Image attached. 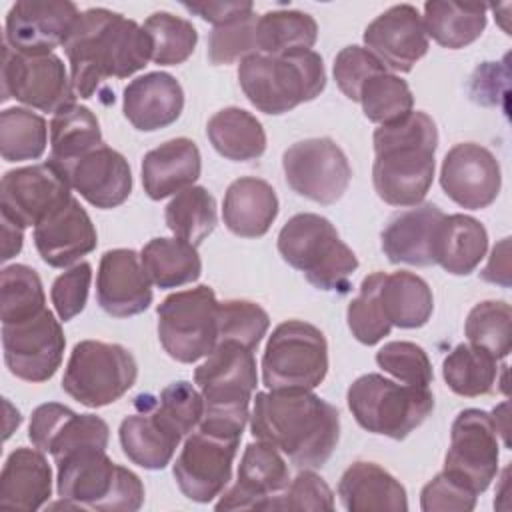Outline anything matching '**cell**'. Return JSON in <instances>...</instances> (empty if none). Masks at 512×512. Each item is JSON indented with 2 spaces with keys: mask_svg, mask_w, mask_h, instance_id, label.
Returning a JSON list of instances; mask_svg holds the SVG:
<instances>
[{
  "mask_svg": "<svg viewBox=\"0 0 512 512\" xmlns=\"http://www.w3.org/2000/svg\"><path fill=\"white\" fill-rule=\"evenodd\" d=\"M444 212L436 204H418L390 218L382 230V250L392 264H436V242Z\"/></svg>",
  "mask_w": 512,
  "mask_h": 512,
  "instance_id": "cell-27",
  "label": "cell"
},
{
  "mask_svg": "<svg viewBox=\"0 0 512 512\" xmlns=\"http://www.w3.org/2000/svg\"><path fill=\"white\" fill-rule=\"evenodd\" d=\"M2 256L0 260L6 262L12 256H16L22 250V240H24V228L10 222L8 218H2Z\"/></svg>",
  "mask_w": 512,
  "mask_h": 512,
  "instance_id": "cell-58",
  "label": "cell"
},
{
  "mask_svg": "<svg viewBox=\"0 0 512 512\" xmlns=\"http://www.w3.org/2000/svg\"><path fill=\"white\" fill-rule=\"evenodd\" d=\"M144 30L152 40V60L160 66L186 62L198 42V32L186 18L170 12H154L146 18Z\"/></svg>",
  "mask_w": 512,
  "mask_h": 512,
  "instance_id": "cell-46",
  "label": "cell"
},
{
  "mask_svg": "<svg viewBox=\"0 0 512 512\" xmlns=\"http://www.w3.org/2000/svg\"><path fill=\"white\" fill-rule=\"evenodd\" d=\"M164 220L176 238L198 246L214 232L218 224L216 200L204 186H190L168 202Z\"/></svg>",
  "mask_w": 512,
  "mask_h": 512,
  "instance_id": "cell-41",
  "label": "cell"
},
{
  "mask_svg": "<svg viewBox=\"0 0 512 512\" xmlns=\"http://www.w3.org/2000/svg\"><path fill=\"white\" fill-rule=\"evenodd\" d=\"M366 48L392 72H410L428 52L422 16L412 4H396L364 30Z\"/></svg>",
  "mask_w": 512,
  "mask_h": 512,
  "instance_id": "cell-22",
  "label": "cell"
},
{
  "mask_svg": "<svg viewBox=\"0 0 512 512\" xmlns=\"http://www.w3.org/2000/svg\"><path fill=\"white\" fill-rule=\"evenodd\" d=\"M376 364L402 384L428 388V384L434 380L428 354L424 352L422 346L414 342L396 340L384 344L376 352Z\"/></svg>",
  "mask_w": 512,
  "mask_h": 512,
  "instance_id": "cell-49",
  "label": "cell"
},
{
  "mask_svg": "<svg viewBox=\"0 0 512 512\" xmlns=\"http://www.w3.org/2000/svg\"><path fill=\"white\" fill-rule=\"evenodd\" d=\"M250 430L292 464L320 468L338 444L340 412L310 390H268L254 396Z\"/></svg>",
  "mask_w": 512,
  "mask_h": 512,
  "instance_id": "cell-2",
  "label": "cell"
},
{
  "mask_svg": "<svg viewBox=\"0 0 512 512\" xmlns=\"http://www.w3.org/2000/svg\"><path fill=\"white\" fill-rule=\"evenodd\" d=\"M488 250L484 224L466 214L444 216L436 242V264L448 274L468 276L476 270Z\"/></svg>",
  "mask_w": 512,
  "mask_h": 512,
  "instance_id": "cell-33",
  "label": "cell"
},
{
  "mask_svg": "<svg viewBox=\"0 0 512 512\" xmlns=\"http://www.w3.org/2000/svg\"><path fill=\"white\" fill-rule=\"evenodd\" d=\"M136 412L120 424L118 436L124 456L146 470H162L170 464L184 438L158 410V398L140 394L134 398Z\"/></svg>",
  "mask_w": 512,
  "mask_h": 512,
  "instance_id": "cell-23",
  "label": "cell"
},
{
  "mask_svg": "<svg viewBox=\"0 0 512 512\" xmlns=\"http://www.w3.org/2000/svg\"><path fill=\"white\" fill-rule=\"evenodd\" d=\"M58 170L66 176L70 188L100 210H110L124 204L132 192V172L128 160L106 144L86 152Z\"/></svg>",
  "mask_w": 512,
  "mask_h": 512,
  "instance_id": "cell-24",
  "label": "cell"
},
{
  "mask_svg": "<svg viewBox=\"0 0 512 512\" xmlns=\"http://www.w3.org/2000/svg\"><path fill=\"white\" fill-rule=\"evenodd\" d=\"M280 256L324 292H348L358 258L334 224L312 212L294 214L278 234Z\"/></svg>",
  "mask_w": 512,
  "mask_h": 512,
  "instance_id": "cell-7",
  "label": "cell"
},
{
  "mask_svg": "<svg viewBox=\"0 0 512 512\" xmlns=\"http://www.w3.org/2000/svg\"><path fill=\"white\" fill-rule=\"evenodd\" d=\"M46 308V296L38 272L26 264L4 266L0 272L2 322H18Z\"/></svg>",
  "mask_w": 512,
  "mask_h": 512,
  "instance_id": "cell-44",
  "label": "cell"
},
{
  "mask_svg": "<svg viewBox=\"0 0 512 512\" xmlns=\"http://www.w3.org/2000/svg\"><path fill=\"white\" fill-rule=\"evenodd\" d=\"M272 510H334V494L316 472L304 470L290 480Z\"/></svg>",
  "mask_w": 512,
  "mask_h": 512,
  "instance_id": "cell-54",
  "label": "cell"
},
{
  "mask_svg": "<svg viewBox=\"0 0 512 512\" xmlns=\"http://www.w3.org/2000/svg\"><path fill=\"white\" fill-rule=\"evenodd\" d=\"M346 402L364 430L392 440H404L434 410V396L428 388L396 384L374 372L350 384Z\"/></svg>",
  "mask_w": 512,
  "mask_h": 512,
  "instance_id": "cell-8",
  "label": "cell"
},
{
  "mask_svg": "<svg viewBox=\"0 0 512 512\" xmlns=\"http://www.w3.org/2000/svg\"><path fill=\"white\" fill-rule=\"evenodd\" d=\"M290 472L280 450L268 442H250L238 466L236 484L220 494L216 510H272L288 488Z\"/></svg>",
  "mask_w": 512,
  "mask_h": 512,
  "instance_id": "cell-20",
  "label": "cell"
},
{
  "mask_svg": "<svg viewBox=\"0 0 512 512\" xmlns=\"http://www.w3.org/2000/svg\"><path fill=\"white\" fill-rule=\"evenodd\" d=\"M500 442L492 414L480 408L462 410L450 430L444 472L482 494L498 474Z\"/></svg>",
  "mask_w": 512,
  "mask_h": 512,
  "instance_id": "cell-15",
  "label": "cell"
},
{
  "mask_svg": "<svg viewBox=\"0 0 512 512\" xmlns=\"http://www.w3.org/2000/svg\"><path fill=\"white\" fill-rule=\"evenodd\" d=\"M288 186L318 204H334L348 190L352 168L332 138H308L292 144L282 156Z\"/></svg>",
  "mask_w": 512,
  "mask_h": 512,
  "instance_id": "cell-14",
  "label": "cell"
},
{
  "mask_svg": "<svg viewBox=\"0 0 512 512\" xmlns=\"http://www.w3.org/2000/svg\"><path fill=\"white\" fill-rule=\"evenodd\" d=\"M254 26V14L232 24L214 26V30L208 36V60L218 66L232 64L236 60H244L250 54H256Z\"/></svg>",
  "mask_w": 512,
  "mask_h": 512,
  "instance_id": "cell-51",
  "label": "cell"
},
{
  "mask_svg": "<svg viewBox=\"0 0 512 512\" xmlns=\"http://www.w3.org/2000/svg\"><path fill=\"white\" fill-rule=\"evenodd\" d=\"M28 438L38 450L50 452L54 462H58L84 448L106 450L110 428L100 416L76 414L64 404L48 402L34 408Z\"/></svg>",
  "mask_w": 512,
  "mask_h": 512,
  "instance_id": "cell-21",
  "label": "cell"
},
{
  "mask_svg": "<svg viewBox=\"0 0 512 512\" xmlns=\"http://www.w3.org/2000/svg\"><path fill=\"white\" fill-rule=\"evenodd\" d=\"M338 496L350 512L392 510L406 512V488L376 462L358 460L350 464L338 482Z\"/></svg>",
  "mask_w": 512,
  "mask_h": 512,
  "instance_id": "cell-31",
  "label": "cell"
},
{
  "mask_svg": "<svg viewBox=\"0 0 512 512\" xmlns=\"http://www.w3.org/2000/svg\"><path fill=\"white\" fill-rule=\"evenodd\" d=\"M80 12L70 0H18L4 24V44L20 54H52L64 46Z\"/></svg>",
  "mask_w": 512,
  "mask_h": 512,
  "instance_id": "cell-18",
  "label": "cell"
},
{
  "mask_svg": "<svg viewBox=\"0 0 512 512\" xmlns=\"http://www.w3.org/2000/svg\"><path fill=\"white\" fill-rule=\"evenodd\" d=\"M138 378L132 352L120 344L82 340L68 358L62 390L88 408H102L120 400Z\"/></svg>",
  "mask_w": 512,
  "mask_h": 512,
  "instance_id": "cell-10",
  "label": "cell"
},
{
  "mask_svg": "<svg viewBox=\"0 0 512 512\" xmlns=\"http://www.w3.org/2000/svg\"><path fill=\"white\" fill-rule=\"evenodd\" d=\"M188 12L200 16L202 20L214 24V26H224L232 24L238 20H244L252 16L254 6L248 0H232V2H184L182 4Z\"/></svg>",
  "mask_w": 512,
  "mask_h": 512,
  "instance_id": "cell-56",
  "label": "cell"
},
{
  "mask_svg": "<svg viewBox=\"0 0 512 512\" xmlns=\"http://www.w3.org/2000/svg\"><path fill=\"white\" fill-rule=\"evenodd\" d=\"M510 238H504L500 244L492 248V256L486 264V268L480 272V278L486 282L510 286Z\"/></svg>",
  "mask_w": 512,
  "mask_h": 512,
  "instance_id": "cell-57",
  "label": "cell"
},
{
  "mask_svg": "<svg viewBox=\"0 0 512 512\" xmlns=\"http://www.w3.org/2000/svg\"><path fill=\"white\" fill-rule=\"evenodd\" d=\"M384 70L388 68L368 48L356 44L342 48L334 58V80L340 92L352 102H358L364 82Z\"/></svg>",
  "mask_w": 512,
  "mask_h": 512,
  "instance_id": "cell-52",
  "label": "cell"
},
{
  "mask_svg": "<svg viewBox=\"0 0 512 512\" xmlns=\"http://www.w3.org/2000/svg\"><path fill=\"white\" fill-rule=\"evenodd\" d=\"M204 400L200 428L228 438H242L248 406L258 384L254 350L238 340H220L194 370Z\"/></svg>",
  "mask_w": 512,
  "mask_h": 512,
  "instance_id": "cell-4",
  "label": "cell"
},
{
  "mask_svg": "<svg viewBox=\"0 0 512 512\" xmlns=\"http://www.w3.org/2000/svg\"><path fill=\"white\" fill-rule=\"evenodd\" d=\"M52 496V468L42 450L16 448L8 454L0 474V506L38 510Z\"/></svg>",
  "mask_w": 512,
  "mask_h": 512,
  "instance_id": "cell-30",
  "label": "cell"
},
{
  "mask_svg": "<svg viewBox=\"0 0 512 512\" xmlns=\"http://www.w3.org/2000/svg\"><path fill=\"white\" fill-rule=\"evenodd\" d=\"M140 262L158 288H178L196 282L202 274V260L196 246L182 238H152L140 252Z\"/></svg>",
  "mask_w": 512,
  "mask_h": 512,
  "instance_id": "cell-36",
  "label": "cell"
},
{
  "mask_svg": "<svg viewBox=\"0 0 512 512\" xmlns=\"http://www.w3.org/2000/svg\"><path fill=\"white\" fill-rule=\"evenodd\" d=\"M380 302L388 322L398 328H420L430 320L434 310V296L428 282L408 270L384 276Z\"/></svg>",
  "mask_w": 512,
  "mask_h": 512,
  "instance_id": "cell-37",
  "label": "cell"
},
{
  "mask_svg": "<svg viewBox=\"0 0 512 512\" xmlns=\"http://www.w3.org/2000/svg\"><path fill=\"white\" fill-rule=\"evenodd\" d=\"M268 326V312L250 300H226L218 306V342L238 340L256 350Z\"/></svg>",
  "mask_w": 512,
  "mask_h": 512,
  "instance_id": "cell-48",
  "label": "cell"
},
{
  "mask_svg": "<svg viewBox=\"0 0 512 512\" xmlns=\"http://www.w3.org/2000/svg\"><path fill=\"white\" fill-rule=\"evenodd\" d=\"M200 172V150L190 138L168 140L142 158V186L152 200H164L194 186Z\"/></svg>",
  "mask_w": 512,
  "mask_h": 512,
  "instance_id": "cell-29",
  "label": "cell"
},
{
  "mask_svg": "<svg viewBox=\"0 0 512 512\" xmlns=\"http://www.w3.org/2000/svg\"><path fill=\"white\" fill-rule=\"evenodd\" d=\"M440 186L462 208H488L500 194V164L488 148L476 142H460L442 160Z\"/></svg>",
  "mask_w": 512,
  "mask_h": 512,
  "instance_id": "cell-19",
  "label": "cell"
},
{
  "mask_svg": "<svg viewBox=\"0 0 512 512\" xmlns=\"http://www.w3.org/2000/svg\"><path fill=\"white\" fill-rule=\"evenodd\" d=\"M34 244L48 266L66 268L96 248L98 234L88 212L70 198L34 226Z\"/></svg>",
  "mask_w": 512,
  "mask_h": 512,
  "instance_id": "cell-26",
  "label": "cell"
},
{
  "mask_svg": "<svg viewBox=\"0 0 512 512\" xmlns=\"http://www.w3.org/2000/svg\"><path fill=\"white\" fill-rule=\"evenodd\" d=\"M510 322H512V310L508 302L504 300L478 302L468 312V318L464 324L468 344L486 350L496 360L506 358L512 346Z\"/></svg>",
  "mask_w": 512,
  "mask_h": 512,
  "instance_id": "cell-45",
  "label": "cell"
},
{
  "mask_svg": "<svg viewBox=\"0 0 512 512\" xmlns=\"http://www.w3.org/2000/svg\"><path fill=\"white\" fill-rule=\"evenodd\" d=\"M2 348L12 376L46 382L62 364L66 338L52 310L44 308L18 322H2Z\"/></svg>",
  "mask_w": 512,
  "mask_h": 512,
  "instance_id": "cell-13",
  "label": "cell"
},
{
  "mask_svg": "<svg viewBox=\"0 0 512 512\" xmlns=\"http://www.w3.org/2000/svg\"><path fill=\"white\" fill-rule=\"evenodd\" d=\"M448 388L466 398L490 394L498 380L496 358L472 344H458L442 362Z\"/></svg>",
  "mask_w": 512,
  "mask_h": 512,
  "instance_id": "cell-40",
  "label": "cell"
},
{
  "mask_svg": "<svg viewBox=\"0 0 512 512\" xmlns=\"http://www.w3.org/2000/svg\"><path fill=\"white\" fill-rule=\"evenodd\" d=\"M486 4L432 0L424 4V30L440 46L458 50L478 40L486 28Z\"/></svg>",
  "mask_w": 512,
  "mask_h": 512,
  "instance_id": "cell-34",
  "label": "cell"
},
{
  "mask_svg": "<svg viewBox=\"0 0 512 512\" xmlns=\"http://www.w3.org/2000/svg\"><path fill=\"white\" fill-rule=\"evenodd\" d=\"M76 96L88 100L108 78H128L152 60L144 26L108 8L80 12L64 42Z\"/></svg>",
  "mask_w": 512,
  "mask_h": 512,
  "instance_id": "cell-1",
  "label": "cell"
},
{
  "mask_svg": "<svg viewBox=\"0 0 512 512\" xmlns=\"http://www.w3.org/2000/svg\"><path fill=\"white\" fill-rule=\"evenodd\" d=\"M318 40L316 20L300 10H270L256 18V54L282 56L310 50Z\"/></svg>",
  "mask_w": 512,
  "mask_h": 512,
  "instance_id": "cell-38",
  "label": "cell"
},
{
  "mask_svg": "<svg viewBox=\"0 0 512 512\" xmlns=\"http://www.w3.org/2000/svg\"><path fill=\"white\" fill-rule=\"evenodd\" d=\"M238 80L250 104L274 116L314 100L326 88L324 62L314 50L250 54L238 64Z\"/></svg>",
  "mask_w": 512,
  "mask_h": 512,
  "instance_id": "cell-5",
  "label": "cell"
},
{
  "mask_svg": "<svg viewBox=\"0 0 512 512\" xmlns=\"http://www.w3.org/2000/svg\"><path fill=\"white\" fill-rule=\"evenodd\" d=\"M152 282L146 276L140 254L132 248H114L102 254L96 276L100 308L114 318H128L152 304Z\"/></svg>",
  "mask_w": 512,
  "mask_h": 512,
  "instance_id": "cell-25",
  "label": "cell"
},
{
  "mask_svg": "<svg viewBox=\"0 0 512 512\" xmlns=\"http://www.w3.org/2000/svg\"><path fill=\"white\" fill-rule=\"evenodd\" d=\"M476 492L444 470L436 474L420 492V508L424 512H470L476 506Z\"/></svg>",
  "mask_w": 512,
  "mask_h": 512,
  "instance_id": "cell-55",
  "label": "cell"
},
{
  "mask_svg": "<svg viewBox=\"0 0 512 512\" xmlns=\"http://www.w3.org/2000/svg\"><path fill=\"white\" fill-rule=\"evenodd\" d=\"M328 372V344L320 328L304 320L278 324L262 354V382L268 390H312Z\"/></svg>",
  "mask_w": 512,
  "mask_h": 512,
  "instance_id": "cell-9",
  "label": "cell"
},
{
  "mask_svg": "<svg viewBox=\"0 0 512 512\" xmlns=\"http://www.w3.org/2000/svg\"><path fill=\"white\" fill-rule=\"evenodd\" d=\"M358 102L370 122L392 124L412 112L414 96L406 80L388 70L370 76L360 88Z\"/></svg>",
  "mask_w": 512,
  "mask_h": 512,
  "instance_id": "cell-43",
  "label": "cell"
},
{
  "mask_svg": "<svg viewBox=\"0 0 512 512\" xmlns=\"http://www.w3.org/2000/svg\"><path fill=\"white\" fill-rule=\"evenodd\" d=\"M8 98L56 114L74 104L76 92L56 54L30 56L2 44V102Z\"/></svg>",
  "mask_w": 512,
  "mask_h": 512,
  "instance_id": "cell-12",
  "label": "cell"
},
{
  "mask_svg": "<svg viewBox=\"0 0 512 512\" xmlns=\"http://www.w3.org/2000/svg\"><path fill=\"white\" fill-rule=\"evenodd\" d=\"M384 276V272L368 274L360 284L358 296L352 298L346 310V320L352 336L366 346L378 344L392 330V324L388 322L380 302V286Z\"/></svg>",
  "mask_w": 512,
  "mask_h": 512,
  "instance_id": "cell-47",
  "label": "cell"
},
{
  "mask_svg": "<svg viewBox=\"0 0 512 512\" xmlns=\"http://www.w3.org/2000/svg\"><path fill=\"white\" fill-rule=\"evenodd\" d=\"M238 444V438L202 428L190 432L172 468L180 492L200 504L220 496L232 478Z\"/></svg>",
  "mask_w": 512,
  "mask_h": 512,
  "instance_id": "cell-16",
  "label": "cell"
},
{
  "mask_svg": "<svg viewBox=\"0 0 512 512\" xmlns=\"http://www.w3.org/2000/svg\"><path fill=\"white\" fill-rule=\"evenodd\" d=\"M206 134L214 150L232 162L256 160L266 150V132L260 120L236 106L216 112L208 120Z\"/></svg>",
  "mask_w": 512,
  "mask_h": 512,
  "instance_id": "cell-35",
  "label": "cell"
},
{
  "mask_svg": "<svg viewBox=\"0 0 512 512\" xmlns=\"http://www.w3.org/2000/svg\"><path fill=\"white\" fill-rule=\"evenodd\" d=\"M218 306L210 286L166 296L158 308V338L164 352L182 364L206 358L218 344Z\"/></svg>",
  "mask_w": 512,
  "mask_h": 512,
  "instance_id": "cell-11",
  "label": "cell"
},
{
  "mask_svg": "<svg viewBox=\"0 0 512 512\" xmlns=\"http://www.w3.org/2000/svg\"><path fill=\"white\" fill-rule=\"evenodd\" d=\"M124 116L140 132L174 124L184 110V90L168 72H148L124 88Z\"/></svg>",
  "mask_w": 512,
  "mask_h": 512,
  "instance_id": "cell-28",
  "label": "cell"
},
{
  "mask_svg": "<svg viewBox=\"0 0 512 512\" xmlns=\"http://www.w3.org/2000/svg\"><path fill=\"white\" fill-rule=\"evenodd\" d=\"M56 492L64 508L136 512L144 504V484L128 468L112 462L104 448H84L56 462Z\"/></svg>",
  "mask_w": 512,
  "mask_h": 512,
  "instance_id": "cell-6",
  "label": "cell"
},
{
  "mask_svg": "<svg viewBox=\"0 0 512 512\" xmlns=\"http://www.w3.org/2000/svg\"><path fill=\"white\" fill-rule=\"evenodd\" d=\"M102 132L90 108L70 104L50 120V162L58 168L102 146Z\"/></svg>",
  "mask_w": 512,
  "mask_h": 512,
  "instance_id": "cell-39",
  "label": "cell"
},
{
  "mask_svg": "<svg viewBox=\"0 0 512 512\" xmlns=\"http://www.w3.org/2000/svg\"><path fill=\"white\" fill-rule=\"evenodd\" d=\"M278 216V196L274 188L254 176L234 180L222 204V218L226 228L242 238L264 236Z\"/></svg>",
  "mask_w": 512,
  "mask_h": 512,
  "instance_id": "cell-32",
  "label": "cell"
},
{
  "mask_svg": "<svg viewBox=\"0 0 512 512\" xmlns=\"http://www.w3.org/2000/svg\"><path fill=\"white\" fill-rule=\"evenodd\" d=\"M372 182L390 206H418L434 180L438 128L434 120L412 110L408 116L374 130Z\"/></svg>",
  "mask_w": 512,
  "mask_h": 512,
  "instance_id": "cell-3",
  "label": "cell"
},
{
  "mask_svg": "<svg viewBox=\"0 0 512 512\" xmlns=\"http://www.w3.org/2000/svg\"><path fill=\"white\" fill-rule=\"evenodd\" d=\"M66 176L50 162L8 170L0 182V216L28 228L64 206L72 194Z\"/></svg>",
  "mask_w": 512,
  "mask_h": 512,
  "instance_id": "cell-17",
  "label": "cell"
},
{
  "mask_svg": "<svg viewBox=\"0 0 512 512\" xmlns=\"http://www.w3.org/2000/svg\"><path fill=\"white\" fill-rule=\"evenodd\" d=\"M48 144L46 120L28 108L0 112V154L6 162L36 160Z\"/></svg>",
  "mask_w": 512,
  "mask_h": 512,
  "instance_id": "cell-42",
  "label": "cell"
},
{
  "mask_svg": "<svg viewBox=\"0 0 512 512\" xmlns=\"http://www.w3.org/2000/svg\"><path fill=\"white\" fill-rule=\"evenodd\" d=\"M158 410L182 436H188L202 420L204 400L190 382L178 380L162 388L158 396Z\"/></svg>",
  "mask_w": 512,
  "mask_h": 512,
  "instance_id": "cell-50",
  "label": "cell"
},
{
  "mask_svg": "<svg viewBox=\"0 0 512 512\" xmlns=\"http://www.w3.org/2000/svg\"><path fill=\"white\" fill-rule=\"evenodd\" d=\"M90 282H92V266L88 262H80L68 268L54 280L50 298L62 322L72 320L84 310L88 302Z\"/></svg>",
  "mask_w": 512,
  "mask_h": 512,
  "instance_id": "cell-53",
  "label": "cell"
}]
</instances>
